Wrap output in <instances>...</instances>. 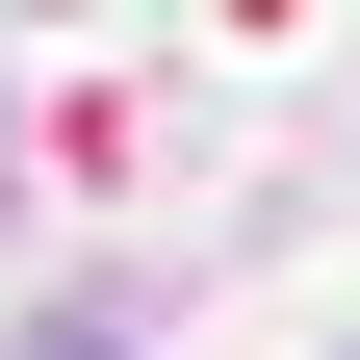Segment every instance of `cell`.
I'll return each instance as SVG.
<instances>
[]
</instances>
